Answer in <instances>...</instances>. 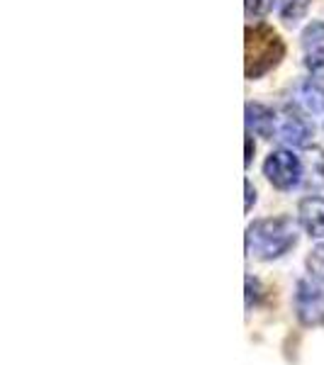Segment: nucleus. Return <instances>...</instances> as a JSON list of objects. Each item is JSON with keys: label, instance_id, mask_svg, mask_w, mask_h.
<instances>
[{"label": "nucleus", "instance_id": "nucleus-12", "mask_svg": "<svg viewBox=\"0 0 324 365\" xmlns=\"http://www.w3.org/2000/svg\"><path fill=\"white\" fill-rule=\"evenodd\" d=\"M305 68L310 71L312 78H324V49H312L308 56H305Z\"/></svg>", "mask_w": 324, "mask_h": 365}, {"label": "nucleus", "instance_id": "nucleus-9", "mask_svg": "<svg viewBox=\"0 0 324 365\" xmlns=\"http://www.w3.org/2000/svg\"><path fill=\"white\" fill-rule=\"evenodd\" d=\"M303 166H305V178H308L312 185H320L324 180V151L317 149V146L308 149L303 158Z\"/></svg>", "mask_w": 324, "mask_h": 365}, {"label": "nucleus", "instance_id": "nucleus-11", "mask_svg": "<svg viewBox=\"0 0 324 365\" xmlns=\"http://www.w3.org/2000/svg\"><path fill=\"white\" fill-rule=\"evenodd\" d=\"M308 270H310V275L315 280L324 282V241H322V244H317L315 249L310 251V256H308Z\"/></svg>", "mask_w": 324, "mask_h": 365}, {"label": "nucleus", "instance_id": "nucleus-14", "mask_svg": "<svg viewBox=\"0 0 324 365\" xmlns=\"http://www.w3.org/2000/svg\"><path fill=\"white\" fill-rule=\"evenodd\" d=\"M270 5H273V0H246V17L249 20H261L270 10Z\"/></svg>", "mask_w": 324, "mask_h": 365}, {"label": "nucleus", "instance_id": "nucleus-2", "mask_svg": "<svg viewBox=\"0 0 324 365\" xmlns=\"http://www.w3.org/2000/svg\"><path fill=\"white\" fill-rule=\"evenodd\" d=\"M285 56V44L273 27L254 25L246 27L244 34V73L249 81H256L273 71Z\"/></svg>", "mask_w": 324, "mask_h": 365}, {"label": "nucleus", "instance_id": "nucleus-16", "mask_svg": "<svg viewBox=\"0 0 324 365\" xmlns=\"http://www.w3.org/2000/svg\"><path fill=\"white\" fill-rule=\"evenodd\" d=\"M244 190H246V205H244V210L251 212V207H254V202H256V190H254V185H251V180H244Z\"/></svg>", "mask_w": 324, "mask_h": 365}, {"label": "nucleus", "instance_id": "nucleus-10", "mask_svg": "<svg viewBox=\"0 0 324 365\" xmlns=\"http://www.w3.org/2000/svg\"><path fill=\"white\" fill-rule=\"evenodd\" d=\"M310 3L312 0H275V10L285 25H295L298 20L308 15Z\"/></svg>", "mask_w": 324, "mask_h": 365}, {"label": "nucleus", "instance_id": "nucleus-8", "mask_svg": "<svg viewBox=\"0 0 324 365\" xmlns=\"http://www.w3.org/2000/svg\"><path fill=\"white\" fill-rule=\"evenodd\" d=\"M293 103L305 115H324V88L312 83V81H305L293 93Z\"/></svg>", "mask_w": 324, "mask_h": 365}, {"label": "nucleus", "instance_id": "nucleus-15", "mask_svg": "<svg viewBox=\"0 0 324 365\" xmlns=\"http://www.w3.org/2000/svg\"><path fill=\"white\" fill-rule=\"evenodd\" d=\"M258 302H261V282L246 275V309L256 307Z\"/></svg>", "mask_w": 324, "mask_h": 365}, {"label": "nucleus", "instance_id": "nucleus-17", "mask_svg": "<svg viewBox=\"0 0 324 365\" xmlns=\"http://www.w3.org/2000/svg\"><path fill=\"white\" fill-rule=\"evenodd\" d=\"M251 158H254V139H251V134H246V156H244L246 168L251 166Z\"/></svg>", "mask_w": 324, "mask_h": 365}, {"label": "nucleus", "instance_id": "nucleus-1", "mask_svg": "<svg viewBox=\"0 0 324 365\" xmlns=\"http://www.w3.org/2000/svg\"><path fill=\"white\" fill-rule=\"evenodd\" d=\"M300 227L293 217H268L256 220L246 229V253L258 261H273L298 244Z\"/></svg>", "mask_w": 324, "mask_h": 365}, {"label": "nucleus", "instance_id": "nucleus-4", "mask_svg": "<svg viewBox=\"0 0 324 365\" xmlns=\"http://www.w3.org/2000/svg\"><path fill=\"white\" fill-rule=\"evenodd\" d=\"M312 137H315V127L303 113L293 108H283L275 115V137L285 146H295V149H308Z\"/></svg>", "mask_w": 324, "mask_h": 365}, {"label": "nucleus", "instance_id": "nucleus-7", "mask_svg": "<svg viewBox=\"0 0 324 365\" xmlns=\"http://www.w3.org/2000/svg\"><path fill=\"white\" fill-rule=\"evenodd\" d=\"M246 134H258L263 139L275 137V115L261 103H246Z\"/></svg>", "mask_w": 324, "mask_h": 365}, {"label": "nucleus", "instance_id": "nucleus-5", "mask_svg": "<svg viewBox=\"0 0 324 365\" xmlns=\"http://www.w3.org/2000/svg\"><path fill=\"white\" fill-rule=\"evenodd\" d=\"M295 317L305 329L324 327V290L317 282L303 278L295 290Z\"/></svg>", "mask_w": 324, "mask_h": 365}, {"label": "nucleus", "instance_id": "nucleus-13", "mask_svg": "<svg viewBox=\"0 0 324 365\" xmlns=\"http://www.w3.org/2000/svg\"><path fill=\"white\" fill-rule=\"evenodd\" d=\"M324 42V22L315 20L312 25L305 27L303 32V46H308V49H312V46L322 44Z\"/></svg>", "mask_w": 324, "mask_h": 365}, {"label": "nucleus", "instance_id": "nucleus-3", "mask_svg": "<svg viewBox=\"0 0 324 365\" xmlns=\"http://www.w3.org/2000/svg\"><path fill=\"white\" fill-rule=\"evenodd\" d=\"M263 175H266L270 185L278 187V190H293V187H298L305 178L303 158L288 149L270 151L268 158L263 161Z\"/></svg>", "mask_w": 324, "mask_h": 365}, {"label": "nucleus", "instance_id": "nucleus-6", "mask_svg": "<svg viewBox=\"0 0 324 365\" xmlns=\"http://www.w3.org/2000/svg\"><path fill=\"white\" fill-rule=\"evenodd\" d=\"M298 220H300V227H303L312 239H324V197L310 195V197L300 200Z\"/></svg>", "mask_w": 324, "mask_h": 365}]
</instances>
